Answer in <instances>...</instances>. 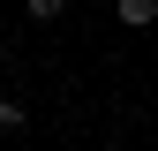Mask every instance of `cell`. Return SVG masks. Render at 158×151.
Returning a JSON list of instances; mask_svg holds the SVG:
<instances>
[{
  "label": "cell",
  "instance_id": "obj_1",
  "mask_svg": "<svg viewBox=\"0 0 158 151\" xmlns=\"http://www.w3.org/2000/svg\"><path fill=\"white\" fill-rule=\"evenodd\" d=\"M113 15H121L128 30H151L158 23V0H113Z\"/></svg>",
  "mask_w": 158,
  "mask_h": 151
},
{
  "label": "cell",
  "instance_id": "obj_2",
  "mask_svg": "<svg viewBox=\"0 0 158 151\" xmlns=\"http://www.w3.org/2000/svg\"><path fill=\"white\" fill-rule=\"evenodd\" d=\"M23 8L38 15V23H60V8H68V0H23Z\"/></svg>",
  "mask_w": 158,
  "mask_h": 151
}]
</instances>
